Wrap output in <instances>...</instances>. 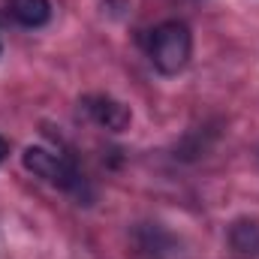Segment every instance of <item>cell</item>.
<instances>
[{
  "label": "cell",
  "mask_w": 259,
  "mask_h": 259,
  "mask_svg": "<svg viewBox=\"0 0 259 259\" xmlns=\"http://www.w3.org/2000/svg\"><path fill=\"white\" fill-rule=\"evenodd\" d=\"M6 154H9V145H6V139H3V136H0V163H3V160H6Z\"/></svg>",
  "instance_id": "obj_7"
},
{
  "label": "cell",
  "mask_w": 259,
  "mask_h": 259,
  "mask_svg": "<svg viewBox=\"0 0 259 259\" xmlns=\"http://www.w3.org/2000/svg\"><path fill=\"white\" fill-rule=\"evenodd\" d=\"M139 247L151 256H163V250L172 247V235H166L160 226H142L139 229Z\"/></svg>",
  "instance_id": "obj_6"
},
{
  "label": "cell",
  "mask_w": 259,
  "mask_h": 259,
  "mask_svg": "<svg viewBox=\"0 0 259 259\" xmlns=\"http://www.w3.org/2000/svg\"><path fill=\"white\" fill-rule=\"evenodd\" d=\"M9 12L24 27H42L52 18V3L49 0H9Z\"/></svg>",
  "instance_id": "obj_5"
},
{
  "label": "cell",
  "mask_w": 259,
  "mask_h": 259,
  "mask_svg": "<svg viewBox=\"0 0 259 259\" xmlns=\"http://www.w3.org/2000/svg\"><path fill=\"white\" fill-rule=\"evenodd\" d=\"M84 109L88 115L103 124L106 130H124L130 124V109L121 106L118 100H109V97H94V100H84Z\"/></svg>",
  "instance_id": "obj_3"
},
{
  "label": "cell",
  "mask_w": 259,
  "mask_h": 259,
  "mask_svg": "<svg viewBox=\"0 0 259 259\" xmlns=\"http://www.w3.org/2000/svg\"><path fill=\"white\" fill-rule=\"evenodd\" d=\"M229 244L241 256H259V220H235L229 226Z\"/></svg>",
  "instance_id": "obj_4"
},
{
  "label": "cell",
  "mask_w": 259,
  "mask_h": 259,
  "mask_svg": "<svg viewBox=\"0 0 259 259\" xmlns=\"http://www.w3.org/2000/svg\"><path fill=\"white\" fill-rule=\"evenodd\" d=\"M148 55L154 66L163 75H178L184 66L190 64L193 55V33L184 21H163L151 30L148 39Z\"/></svg>",
  "instance_id": "obj_1"
},
{
  "label": "cell",
  "mask_w": 259,
  "mask_h": 259,
  "mask_svg": "<svg viewBox=\"0 0 259 259\" xmlns=\"http://www.w3.org/2000/svg\"><path fill=\"white\" fill-rule=\"evenodd\" d=\"M21 163H24L27 172L39 175L42 181H49V184H55V187H61V190H78V184H81L75 166H72L66 157L55 154V151L27 148V151L21 154Z\"/></svg>",
  "instance_id": "obj_2"
}]
</instances>
